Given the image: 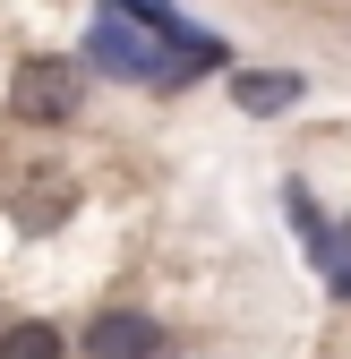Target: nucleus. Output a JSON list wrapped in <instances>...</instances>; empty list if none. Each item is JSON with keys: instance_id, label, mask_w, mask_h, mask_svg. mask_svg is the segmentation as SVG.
I'll use <instances>...</instances> for the list:
<instances>
[{"instance_id": "1", "label": "nucleus", "mask_w": 351, "mask_h": 359, "mask_svg": "<svg viewBox=\"0 0 351 359\" xmlns=\"http://www.w3.org/2000/svg\"><path fill=\"white\" fill-rule=\"evenodd\" d=\"M86 60L112 69V77H138V86H189V69H206V60L180 52V43H163L146 18H128L120 0H103L95 34H86Z\"/></svg>"}, {"instance_id": "2", "label": "nucleus", "mask_w": 351, "mask_h": 359, "mask_svg": "<svg viewBox=\"0 0 351 359\" xmlns=\"http://www.w3.org/2000/svg\"><path fill=\"white\" fill-rule=\"evenodd\" d=\"M77 103H86L77 60H26V69H18V86H9V111H18V120H34V128H69V120H77Z\"/></svg>"}, {"instance_id": "3", "label": "nucleus", "mask_w": 351, "mask_h": 359, "mask_svg": "<svg viewBox=\"0 0 351 359\" xmlns=\"http://www.w3.org/2000/svg\"><path fill=\"white\" fill-rule=\"evenodd\" d=\"M154 351H163V325L146 308H103L86 325V359H154Z\"/></svg>"}, {"instance_id": "4", "label": "nucleus", "mask_w": 351, "mask_h": 359, "mask_svg": "<svg viewBox=\"0 0 351 359\" xmlns=\"http://www.w3.org/2000/svg\"><path fill=\"white\" fill-rule=\"evenodd\" d=\"M69 205H77V180L69 171H34V180H18V197H9L18 231H60Z\"/></svg>"}, {"instance_id": "5", "label": "nucleus", "mask_w": 351, "mask_h": 359, "mask_svg": "<svg viewBox=\"0 0 351 359\" xmlns=\"http://www.w3.org/2000/svg\"><path fill=\"white\" fill-rule=\"evenodd\" d=\"M232 95H240V111H257V120H274V111H291L309 86H300L291 69H249V77H232Z\"/></svg>"}, {"instance_id": "6", "label": "nucleus", "mask_w": 351, "mask_h": 359, "mask_svg": "<svg viewBox=\"0 0 351 359\" xmlns=\"http://www.w3.org/2000/svg\"><path fill=\"white\" fill-rule=\"evenodd\" d=\"M0 359H60V325H43V317L9 325V342H0Z\"/></svg>"}]
</instances>
